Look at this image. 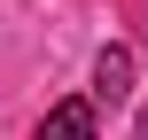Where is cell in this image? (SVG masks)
Here are the masks:
<instances>
[{
	"label": "cell",
	"instance_id": "cell-1",
	"mask_svg": "<svg viewBox=\"0 0 148 140\" xmlns=\"http://www.w3.org/2000/svg\"><path fill=\"white\" fill-rule=\"evenodd\" d=\"M133 94V47H101V62H94V101H125Z\"/></svg>",
	"mask_w": 148,
	"mask_h": 140
},
{
	"label": "cell",
	"instance_id": "cell-2",
	"mask_svg": "<svg viewBox=\"0 0 148 140\" xmlns=\"http://www.w3.org/2000/svg\"><path fill=\"white\" fill-rule=\"evenodd\" d=\"M39 140H94V101H55Z\"/></svg>",
	"mask_w": 148,
	"mask_h": 140
},
{
	"label": "cell",
	"instance_id": "cell-3",
	"mask_svg": "<svg viewBox=\"0 0 148 140\" xmlns=\"http://www.w3.org/2000/svg\"><path fill=\"white\" fill-rule=\"evenodd\" d=\"M140 140H148V109H140Z\"/></svg>",
	"mask_w": 148,
	"mask_h": 140
}]
</instances>
